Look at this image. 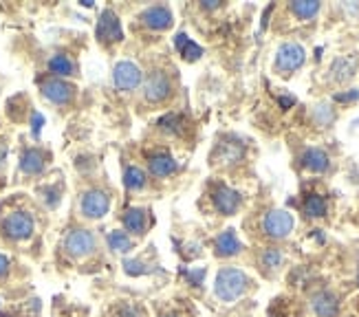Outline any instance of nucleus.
Returning <instances> with one entry per match:
<instances>
[{
    "label": "nucleus",
    "instance_id": "f257e3e1",
    "mask_svg": "<svg viewBox=\"0 0 359 317\" xmlns=\"http://www.w3.org/2000/svg\"><path fill=\"white\" fill-rule=\"evenodd\" d=\"M247 284H249V278L245 271H241L236 267H225L216 276L214 291H216V297L223 299V302H236L247 291Z\"/></svg>",
    "mask_w": 359,
    "mask_h": 317
},
{
    "label": "nucleus",
    "instance_id": "f03ea898",
    "mask_svg": "<svg viewBox=\"0 0 359 317\" xmlns=\"http://www.w3.org/2000/svg\"><path fill=\"white\" fill-rule=\"evenodd\" d=\"M0 229L3 236L11 243H25L36 231V218L27 210H13L0 218Z\"/></svg>",
    "mask_w": 359,
    "mask_h": 317
},
{
    "label": "nucleus",
    "instance_id": "7ed1b4c3",
    "mask_svg": "<svg viewBox=\"0 0 359 317\" xmlns=\"http://www.w3.org/2000/svg\"><path fill=\"white\" fill-rule=\"evenodd\" d=\"M95 247H97V238L90 229H71L65 236V243H62V249H65L67 256L75 260L88 258L95 251Z\"/></svg>",
    "mask_w": 359,
    "mask_h": 317
},
{
    "label": "nucleus",
    "instance_id": "20e7f679",
    "mask_svg": "<svg viewBox=\"0 0 359 317\" xmlns=\"http://www.w3.org/2000/svg\"><path fill=\"white\" fill-rule=\"evenodd\" d=\"M306 60L304 46L298 42H285L276 53V71L280 75H291L293 71H298Z\"/></svg>",
    "mask_w": 359,
    "mask_h": 317
},
{
    "label": "nucleus",
    "instance_id": "39448f33",
    "mask_svg": "<svg viewBox=\"0 0 359 317\" xmlns=\"http://www.w3.org/2000/svg\"><path fill=\"white\" fill-rule=\"evenodd\" d=\"M38 84H40L42 95L51 104L67 106L75 97V86L71 82H67V79H62V77H53V75L51 77H42Z\"/></svg>",
    "mask_w": 359,
    "mask_h": 317
},
{
    "label": "nucleus",
    "instance_id": "423d86ee",
    "mask_svg": "<svg viewBox=\"0 0 359 317\" xmlns=\"http://www.w3.org/2000/svg\"><path fill=\"white\" fill-rule=\"evenodd\" d=\"M80 210L84 218H90V220L104 218L108 210H111V198H108L104 189H88V192L82 194Z\"/></svg>",
    "mask_w": 359,
    "mask_h": 317
},
{
    "label": "nucleus",
    "instance_id": "0eeeda50",
    "mask_svg": "<svg viewBox=\"0 0 359 317\" xmlns=\"http://www.w3.org/2000/svg\"><path fill=\"white\" fill-rule=\"evenodd\" d=\"M113 82L119 90H135L139 84L144 82V73L142 69H139L135 62L130 60H121L115 65L113 69Z\"/></svg>",
    "mask_w": 359,
    "mask_h": 317
},
{
    "label": "nucleus",
    "instance_id": "6e6552de",
    "mask_svg": "<svg viewBox=\"0 0 359 317\" xmlns=\"http://www.w3.org/2000/svg\"><path fill=\"white\" fill-rule=\"evenodd\" d=\"M293 225H295V220L287 210H271L262 220L264 234H267L269 238H276V241L287 238L293 231Z\"/></svg>",
    "mask_w": 359,
    "mask_h": 317
},
{
    "label": "nucleus",
    "instance_id": "1a4fd4ad",
    "mask_svg": "<svg viewBox=\"0 0 359 317\" xmlns=\"http://www.w3.org/2000/svg\"><path fill=\"white\" fill-rule=\"evenodd\" d=\"M97 40L102 44H113L119 42L123 38V31H121V22H119V15L113 9H104L100 20H97Z\"/></svg>",
    "mask_w": 359,
    "mask_h": 317
},
{
    "label": "nucleus",
    "instance_id": "9d476101",
    "mask_svg": "<svg viewBox=\"0 0 359 317\" xmlns=\"http://www.w3.org/2000/svg\"><path fill=\"white\" fill-rule=\"evenodd\" d=\"M170 90H172V82H170V77L163 71H152L144 79V95L152 104H159V102L168 100Z\"/></svg>",
    "mask_w": 359,
    "mask_h": 317
},
{
    "label": "nucleus",
    "instance_id": "9b49d317",
    "mask_svg": "<svg viewBox=\"0 0 359 317\" xmlns=\"http://www.w3.org/2000/svg\"><path fill=\"white\" fill-rule=\"evenodd\" d=\"M212 201H214V208L216 212H221L225 216H231L236 214V210L241 208V194L236 189H231L227 185H218L212 194Z\"/></svg>",
    "mask_w": 359,
    "mask_h": 317
},
{
    "label": "nucleus",
    "instance_id": "f8f14e48",
    "mask_svg": "<svg viewBox=\"0 0 359 317\" xmlns=\"http://www.w3.org/2000/svg\"><path fill=\"white\" fill-rule=\"evenodd\" d=\"M142 20L150 29L163 31L172 25V11H170V7H165V5H152L142 13Z\"/></svg>",
    "mask_w": 359,
    "mask_h": 317
},
{
    "label": "nucleus",
    "instance_id": "ddd939ff",
    "mask_svg": "<svg viewBox=\"0 0 359 317\" xmlns=\"http://www.w3.org/2000/svg\"><path fill=\"white\" fill-rule=\"evenodd\" d=\"M243 156H245L243 144H238V141H221V144L216 146L214 161L223 166H231V163H238Z\"/></svg>",
    "mask_w": 359,
    "mask_h": 317
},
{
    "label": "nucleus",
    "instance_id": "4468645a",
    "mask_svg": "<svg viewBox=\"0 0 359 317\" xmlns=\"http://www.w3.org/2000/svg\"><path fill=\"white\" fill-rule=\"evenodd\" d=\"M46 152L42 148H25L20 154V170L25 174H40L46 168Z\"/></svg>",
    "mask_w": 359,
    "mask_h": 317
},
{
    "label": "nucleus",
    "instance_id": "2eb2a0df",
    "mask_svg": "<svg viewBox=\"0 0 359 317\" xmlns=\"http://www.w3.org/2000/svg\"><path fill=\"white\" fill-rule=\"evenodd\" d=\"M214 249H216V256H223V258H229V256H236V253H241L243 245L238 241V236L233 229H227L223 234L216 236L214 241Z\"/></svg>",
    "mask_w": 359,
    "mask_h": 317
},
{
    "label": "nucleus",
    "instance_id": "dca6fc26",
    "mask_svg": "<svg viewBox=\"0 0 359 317\" xmlns=\"http://www.w3.org/2000/svg\"><path fill=\"white\" fill-rule=\"evenodd\" d=\"M311 306H313L316 315L320 317H335L339 313V302L331 291H320L311 299Z\"/></svg>",
    "mask_w": 359,
    "mask_h": 317
},
{
    "label": "nucleus",
    "instance_id": "f3484780",
    "mask_svg": "<svg viewBox=\"0 0 359 317\" xmlns=\"http://www.w3.org/2000/svg\"><path fill=\"white\" fill-rule=\"evenodd\" d=\"M148 166H150V172L154 174V177H170V174H175L179 170V163L168 152L152 154Z\"/></svg>",
    "mask_w": 359,
    "mask_h": 317
},
{
    "label": "nucleus",
    "instance_id": "a211bd4d",
    "mask_svg": "<svg viewBox=\"0 0 359 317\" xmlns=\"http://www.w3.org/2000/svg\"><path fill=\"white\" fill-rule=\"evenodd\" d=\"M302 166L311 172H326L331 166V158L322 148H309L302 154Z\"/></svg>",
    "mask_w": 359,
    "mask_h": 317
},
{
    "label": "nucleus",
    "instance_id": "6ab92c4d",
    "mask_svg": "<svg viewBox=\"0 0 359 317\" xmlns=\"http://www.w3.org/2000/svg\"><path fill=\"white\" fill-rule=\"evenodd\" d=\"M357 71V55H344L337 58L331 67V77L335 82H348Z\"/></svg>",
    "mask_w": 359,
    "mask_h": 317
},
{
    "label": "nucleus",
    "instance_id": "aec40b11",
    "mask_svg": "<svg viewBox=\"0 0 359 317\" xmlns=\"http://www.w3.org/2000/svg\"><path fill=\"white\" fill-rule=\"evenodd\" d=\"M123 227H126V234H135V236L146 234V227H148L146 212L142 208L128 210L126 214H123Z\"/></svg>",
    "mask_w": 359,
    "mask_h": 317
},
{
    "label": "nucleus",
    "instance_id": "412c9836",
    "mask_svg": "<svg viewBox=\"0 0 359 317\" xmlns=\"http://www.w3.org/2000/svg\"><path fill=\"white\" fill-rule=\"evenodd\" d=\"M49 71L53 73V77H62V79H65V77L75 75L77 67H75V62H73L71 55H67V53H55L49 60Z\"/></svg>",
    "mask_w": 359,
    "mask_h": 317
},
{
    "label": "nucleus",
    "instance_id": "4be33fe9",
    "mask_svg": "<svg viewBox=\"0 0 359 317\" xmlns=\"http://www.w3.org/2000/svg\"><path fill=\"white\" fill-rule=\"evenodd\" d=\"M175 44H177L179 53H181L185 60H190V62H194V60H198V58L203 55V49H201V46H198L196 42H192L185 34H179V36L175 38Z\"/></svg>",
    "mask_w": 359,
    "mask_h": 317
},
{
    "label": "nucleus",
    "instance_id": "5701e85b",
    "mask_svg": "<svg viewBox=\"0 0 359 317\" xmlns=\"http://www.w3.org/2000/svg\"><path fill=\"white\" fill-rule=\"evenodd\" d=\"M106 241H108V247H111L115 253H128L133 249V238L126 231L115 229V231L108 234Z\"/></svg>",
    "mask_w": 359,
    "mask_h": 317
},
{
    "label": "nucleus",
    "instance_id": "b1692460",
    "mask_svg": "<svg viewBox=\"0 0 359 317\" xmlns=\"http://www.w3.org/2000/svg\"><path fill=\"white\" fill-rule=\"evenodd\" d=\"M302 210L309 218H322L326 214V201L324 196L320 194H309L304 198V205H302Z\"/></svg>",
    "mask_w": 359,
    "mask_h": 317
},
{
    "label": "nucleus",
    "instance_id": "393cba45",
    "mask_svg": "<svg viewBox=\"0 0 359 317\" xmlns=\"http://www.w3.org/2000/svg\"><path fill=\"white\" fill-rule=\"evenodd\" d=\"M123 185L128 189H142L146 185V172L137 166H128L123 172Z\"/></svg>",
    "mask_w": 359,
    "mask_h": 317
},
{
    "label": "nucleus",
    "instance_id": "a878e982",
    "mask_svg": "<svg viewBox=\"0 0 359 317\" xmlns=\"http://www.w3.org/2000/svg\"><path fill=\"white\" fill-rule=\"evenodd\" d=\"M291 11L298 15L300 20H311L316 18L320 11V3H313V0H302V3H291Z\"/></svg>",
    "mask_w": 359,
    "mask_h": 317
},
{
    "label": "nucleus",
    "instance_id": "bb28decb",
    "mask_svg": "<svg viewBox=\"0 0 359 317\" xmlns=\"http://www.w3.org/2000/svg\"><path fill=\"white\" fill-rule=\"evenodd\" d=\"M159 126H161V130H165V133H170V135H179L181 128H183V121H181V117H179L177 113H170V115H165V117L159 121Z\"/></svg>",
    "mask_w": 359,
    "mask_h": 317
},
{
    "label": "nucleus",
    "instance_id": "cd10ccee",
    "mask_svg": "<svg viewBox=\"0 0 359 317\" xmlns=\"http://www.w3.org/2000/svg\"><path fill=\"white\" fill-rule=\"evenodd\" d=\"M40 194H42V201H44V205H46L49 210H55L57 205H60V189H57V187L46 185V187L40 189Z\"/></svg>",
    "mask_w": 359,
    "mask_h": 317
},
{
    "label": "nucleus",
    "instance_id": "c85d7f7f",
    "mask_svg": "<svg viewBox=\"0 0 359 317\" xmlns=\"http://www.w3.org/2000/svg\"><path fill=\"white\" fill-rule=\"evenodd\" d=\"M260 262L267 269H276V267L283 264V253H280L278 249H264V253L260 256Z\"/></svg>",
    "mask_w": 359,
    "mask_h": 317
},
{
    "label": "nucleus",
    "instance_id": "c756f323",
    "mask_svg": "<svg viewBox=\"0 0 359 317\" xmlns=\"http://www.w3.org/2000/svg\"><path fill=\"white\" fill-rule=\"evenodd\" d=\"M335 119V113L333 110L326 106V104H320L318 108H316V121L320 123V126H329L331 121Z\"/></svg>",
    "mask_w": 359,
    "mask_h": 317
},
{
    "label": "nucleus",
    "instance_id": "7c9ffc66",
    "mask_svg": "<svg viewBox=\"0 0 359 317\" xmlns=\"http://www.w3.org/2000/svg\"><path fill=\"white\" fill-rule=\"evenodd\" d=\"M113 317H144V313L139 311L137 306H130V304H119L113 313Z\"/></svg>",
    "mask_w": 359,
    "mask_h": 317
},
{
    "label": "nucleus",
    "instance_id": "2f4dec72",
    "mask_svg": "<svg viewBox=\"0 0 359 317\" xmlns=\"http://www.w3.org/2000/svg\"><path fill=\"white\" fill-rule=\"evenodd\" d=\"M123 267H126V274H130V276L148 274V269H144V262L142 260H126V262H123Z\"/></svg>",
    "mask_w": 359,
    "mask_h": 317
},
{
    "label": "nucleus",
    "instance_id": "473e14b6",
    "mask_svg": "<svg viewBox=\"0 0 359 317\" xmlns=\"http://www.w3.org/2000/svg\"><path fill=\"white\" fill-rule=\"evenodd\" d=\"M183 274H185L187 280H190V284L198 287V284L203 282V278H205V269H198V271H190V269H187V271H183Z\"/></svg>",
    "mask_w": 359,
    "mask_h": 317
},
{
    "label": "nucleus",
    "instance_id": "72a5a7b5",
    "mask_svg": "<svg viewBox=\"0 0 359 317\" xmlns=\"http://www.w3.org/2000/svg\"><path fill=\"white\" fill-rule=\"evenodd\" d=\"M11 271V260L5 256V253H0V280H5Z\"/></svg>",
    "mask_w": 359,
    "mask_h": 317
},
{
    "label": "nucleus",
    "instance_id": "f704fd0d",
    "mask_svg": "<svg viewBox=\"0 0 359 317\" xmlns=\"http://www.w3.org/2000/svg\"><path fill=\"white\" fill-rule=\"evenodd\" d=\"M42 126H44V117H42L40 113H34V117H31V128H34V135H36V137L40 135Z\"/></svg>",
    "mask_w": 359,
    "mask_h": 317
},
{
    "label": "nucleus",
    "instance_id": "c9c22d12",
    "mask_svg": "<svg viewBox=\"0 0 359 317\" xmlns=\"http://www.w3.org/2000/svg\"><path fill=\"white\" fill-rule=\"evenodd\" d=\"M278 102H280V106H283V108H291L295 104V97H291V95H283V97H280Z\"/></svg>",
    "mask_w": 359,
    "mask_h": 317
},
{
    "label": "nucleus",
    "instance_id": "e433bc0d",
    "mask_svg": "<svg viewBox=\"0 0 359 317\" xmlns=\"http://www.w3.org/2000/svg\"><path fill=\"white\" fill-rule=\"evenodd\" d=\"M359 97V93L355 90V93H346V95H337V102H351V100H357Z\"/></svg>",
    "mask_w": 359,
    "mask_h": 317
},
{
    "label": "nucleus",
    "instance_id": "4c0bfd02",
    "mask_svg": "<svg viewBox=\"0 0 359 317\" xmlns=\"http://www.w3.org/2000/svg\"><path fill=\"white\" fill-rule=\"evenodd\" d=\"M5 158H7V144H3V141H0V166L5 163Z\"/></svg>",
    "mask_w": 359,
    "mask_h": 317
},
{
    "label": "nucleus",
    "instance_id": "58836bf2",
    "mask_svg": "<svg viewBox=\"0 0 359 317\" xmlns=\"http://www.w3.org/2000/svg\"><path fill=\"white\" fill-rule=\"evenodd\" d=\"M218 7H221L218 0H208V3H203V9H218Z\"/></svg>",
    "mask_w": 359,
    "mask_h": 317
},
{
    "label": "nucleus",
    "instance_id": "ea45409f",
    "mask_svg": "<svg viewBox=\"0 0 359 317\" xmlns=\"http://www.w3.org/2000/svg\"><path fill=\"white\" fill-rule=\"evenodd\" d=\"M161 317H177V315H161Z\"/></svg>",
    "mask_w": 359,
    "mask_h": 317
}]
</instances>
